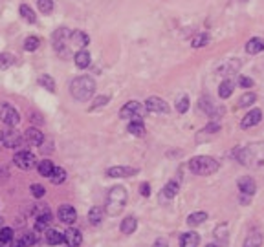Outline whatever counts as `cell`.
Wrapping results in <instances>:
<instances>
[{"instance_id":"6da1fadb","label":"cell","mask_w":264,"mask_h":247,"mask_svg":"<svg viewBox=\"0 0 264 247\" xmlns=\"http://www.w3.org/2000/svg\"><path fill=\"white\" fill-rule=\"evenodd\" d=\"M96 92V81L88 76H81V77H76L74 81L70 82V94L72 97L79 102H85V101H90L92 96Z\"/></svg>"},{"instance_id":"7a4b0ae2","label":"cell","mask_w":264,"mask_h":247,"mask_svg":"<svg viewBox=\"0 0 264 247\" xmlns=\"http://www.w3.org/2000/svg\"><path fill=\"white\" fill-rule=\"evenodd\" d=\"M127 198H129L127 188L121 187V185H116V187H112L110 190H108V194H107L105 212H107L108 216L119 214V212L125 209V205H127Z\"/></svg>"},{"instance_id":"3957f363","label":"cell","mask_w":264,"mask_h":247,"mask_svg":"<svg viewBox=\"0 0 264 247\" xmlns=\"http://www.w3.org/2000/svg\"><path fill=\"white\" fill-rule=\"evenodd\" d=\"M220 168V163L211 156H196L189 160V170L196 176H211Z\"/></svg>"},{"instance_id":"277c9868","label":"cell","mask_w":264,"mask_h":247,"mask_svg":"<svg viewBox=\"0 0 264 247\" xmlns=\"http://www.w3.org/2000/svg\"><path fill=\"white\" fill-rule=\"evenodd\" d=\"M70 35H72V30L68 28H59L55 30L54 35H52V44H54V50L57 52L59 55L63 57H68L70 55Z\"/></svg>"},{"instance_id":"5b68a950","label":"cell","mask_w":264,"mask_h":247,"mask_svg":"<svg viewBox=\"0 0 264 247\" xmlns=\"http://www.w3.org/2000/svg\"><path fill=\"white\" fill-rule=\"evenodd\" d=\"M0 121L8 126H17L21 123V116L15 106H11L10 102H2L0 104Z\"/></svg>"},{"instance_id":"8992f818","label":"cell","mask_w":264,"mask_h":247,"mask_svg":"<svg viewBox=\"0 0 264 247\" xmlns=\"http://www.w3.org/2000/svg\"><path fill=\"white\" fill-rule=\"evenodd\" d=\"M145 106L138 101H129L127 104H123V108L119 110L121 119H141L145 116Z\"/></svg>"},{"instance_id":"52a82bcc","label":"cell","mask_w":264,"mask_h":247,"mask_svg":"<svg viewBox=\"0 0 264 247\" xmlns=\"http://www.w3.org/2000/svg\"><path fill=\"white\" fill-rule=\"evenodd\" d=\"M0 143L6 146V148H19L22 145V136L17 132L13 126H10L8 130H2L0 132Z\"/></svg>"},{"instance_id":"ba28073f","label":"cell","mask_w":264,"mask_h":247,"mask_svg":"<svg viewBox=\"0 0 264 247\" xmlns=\"http://www.w3.org/2000/svg\"><path fill=\"white\" fill-rule=\"evenodd\" d=\"M13 162H15V165L19 166V168H22V170H32L33 166L37 165V158H35V154L30 150H21L13 156Z\"/></svg>"},{"instance_id":"9c48e42d","label":"cell","mask_w":264,"mask_h":247,"mask_svg":"<svg viewBox=\"0 0 264 247\" xmlns=\"http://www.w3.org/2000/svg\"><path fill=\"white\" fill-rule=\"evenodd\" d=\"M143 106H145L147 112H152V114H169V110H171L167 102L163 101L162 97H156V96L149 97Z\"/></svg>"},{"instance_id":"30bf717a","label":"cell","mask_w":264,"mask_h":247,"mask_svg":"<svg viewBox=\"0 0 264 247\" xmlns=\"http://www.w3.org/2000/svg\"><path fill=\"white\" fill-rule=\"evenodd\" d=\"M240 66H242V62L238 59H227L216 66V74H218V76H224V77H229V76H233V74H237V72L240 70Z\"/></svg>"},{"instance_id":"8fae6325","label":"cell","mask_w":264,"mask_h":247,"mask_svg":"<svg viewBox=\"0 0 264 247\" xmlns=\"http://www.w3.org/2000/svg\"><path fill=\"white\" fill-rule=\"evenodd\" d=\"M138 168L136 166H110L107 168V176L108 178H130V176H136L138 174Z\"/></svg>"},{"instance_id":"7c38bea8","label":"cell","mask_w":264,"mask_h":247,"mask_svg":"<svg viewBox=\"0 0 264 247\" xmlns=\"http://www.w3.org/2000/svg\"><path fill=\"white\" fill-rule=\"evenodd\" d=\"M57 216H59V220L63 222V224H66V226H72L74 222L77 220V210L72 207V205L65 204L61 205L59 210H57Z\"/></svg>"},{"instance_id":"4fadbf2b","label":"cell","mask_w":264,"mask_h":247,"mask_svg":"<svg viewBox=\"0 0 264 247\" xmlns=\"http://www.w3.org/2000/svg\"><path fill=\"white\" fill-rule=\"evenodd\" d=\"M88 42H90V37H88L85 32H79V30H76V32H72L70 35V48L72 50H85V46H88Z\"/></svg>"},{"instance_id":"5bb4252c","label":"cell","mask_w":264,"mask_h":247,"mask_svg":"<svg viewBox=\"0 0 264 247\" xmlns=\"http://www.w3.org/2000/svg\"><path fill=\"white\" fill-rule=\"evenodd\" d=\"M37 222H35V231H46L48 226L52 224V212H50L48 207H41L37 214H35Z\"/></svg>"},{"instance_id":"9a60e30c","label":"cell","mask_w":264,"mask_h":247,"mask_svg":"<svg viewBox=\"0 0 264 247\" xmlns=\"http://www.w3.org/2000/svg\"><path fill=\"white\" fill-rule=\"evenodd\" d=\"M237 187L240 190V194H248V196H253L257 192V182H255L251 176H242L238 178Z\"/></svg>"},{"instance_id":"2e32d148","label":"cell","mask_w":264,"mask_h":247,"mask_svg":"<svg viewBox=\"0 0 264 247\" xmlns=\"http://www.w3.org/2000/svg\"><path fill=\"white\" fill-rule=\"evenodd\" d=\"M260 119H262V110L253 108V110H249V112L242 118L240 126H242L244 130H248V128H251V126H255V124H259Z\"/></svg>"},{"instance_id":"e0dca14e","label":"cell","mask_w":264,"mask_h":247,"mask_svg":"<svg viewBox=\"0 0 264 247\" xmlns=\"http://www.w3.org/2000/svg\"><path fill=\"white\" fill-rule=\"evenodd\" d=\"M24 138H26L28 143L33 146H41L44 143V134L39 128H35V126H28Z\"/></svg>"},{"instance_id":"ac0fdd59","label":"cell","mask_w":264,"mask_h":247,"mask_svg":"<svg viewBox=\"0 0 264 247\" xmlns=\"http://www.w3.org/2000/svg\"><path fill=\"white\" fill-rule=\"evenodd\" d=\"M262 242H264V234L259 229H253V231L248 232V236L244 240L242 247H262Z\"/></svg>"},{"instance_id":"d6986e66","label":"cell","mask_w":264,"mask_h":247,"mask_svg":"<svg viewBox=\"0 0 264 247\" xmlns=\"http://www.w3.org/2000/svg\"><path fill=\"white\" fill-rule=\"evenodd\" d=\"M65 244L68 247H79L83 244V234L77 229H68L65 231Z\"/></svg>"},{"instance_id":"ffe728a7","label":"cell","mask_w":264,"mask_h":247,"mask_svg":"<svg viewBox=\"0 0 264 247\" xmlns=\"http://www.w3.org/2000/svg\"><path fill=\"white\" fill-rule=\"evenodd\" d=\"M44 238H46L48 246H61V244L65 242V232L57 231V229H46L44 231Z\"/></svg>"},{"instance_id":"44dd1931","label":"cell","mask_w":264,"mask_h":247,"mask_svg":"<svg viewBox=\"0 0 264 247\" xmlns=\"http://www.w3.org/2000/svg\"><path fill=\"white\" fill-rule=\"evenodd\" d=\"M200 244V234L194 231L183 232L180 236V247H198Z\"/></svg>"},{"instance_id":"7402d4cb","label":"cell","mask_w":264,"mask_h":247,"mask_svg":"<svg viewBox=\"0 0 264 247\" xmlns=\"http://www.w3.org/2000/svg\"><path fill=\"white\" fill-rule=\"evenodd\" d=\"M90 54H88L87 50H79V52H76V55H74V62H76V66L79 68V70H85V68H88L90 66Z\"/></svg>"},{"instance_id":"603a6c76","label":"cell","mask_w":264,"mask_h":247,"mask_svg":"<svg viewBox=\"0 0 264 247\" xmlns=\"http://www.w3.org/2000/svg\"><path fill=\"white\" fill-rule=\"evenodd\" d=\"M246 52H248L249 55H257V54H260V52H264V40L259 37L249 38L248 42H246Z\"/></svg>"},{"instance_id":"cb8c5ba5","label":"cell","mask_w":264,"mask_h":247,"mask_svg":"<svg viewBox=\"0 0 264 247\" xmlns=\"http://www.w3.org/2000/svg\"><path fill=\"white\" fill-rule=\"evenodd\" d=\"M119 229H121V232H123V234H132V232L138 229V220H136L134 216H127V218H123V220H121V226H119Z\"/></svg>"},{"instance_id":"d4e9b609","label":"cell","mask_w":264,"mask_h":247,"mask_svg":"<svg viewBox=\"0 0 264 247\" xmlns=\"http://www.w3.org/2000/svg\"><path fill=\"white\" fill-rule=\"evenodd\" d=\"M103 216H105V209L103 207H92L90 210H88V224L90 226H99L103 222Z\"/></svg>"},{"instance_id":"484cf974","label":"cell","mask_w":264,"mask_h":247,"mask_svg":"<svg viewBox=\"0 0 264 247\" xmlns=\"http://www.w3.org/2000/svg\"><path fill=\"white\" fill-rule=\"evenodd\" d=\"M205 220H207V212H204V210H196V212H191V214L187 216V226L189 227L202 226Z\"/></svg>"},{"instance_id":"4316f807","label":"cell","mask_w":264,"mask_h":247,"mask_svg":"<svg viewBox=\"0 0 264 247\" xmlns=\"http://www.w3.org/2000/svg\"><path fill=\"white\" fill-rule=\"evenodd\" d=\"M178 194V182L171 180V182L165 183V187L162 188V194H160V198H165V200H173L174 196Z\"/></svg>"},{"instance_id":"83f0119b","label":"cell","mask_w":264,"mask_h":247,"mask_svg":"<svg viewBox=\"0 0 264 247\" xmlns=\"http://www.w3.org/2000/svg\"><path fill=\"white\" fill-rule=\"evenodd\" d=\"M233 90H235V82L231 79H226L218 86V96H220V99H227V97H231Z\"/></svg>"},{"instance_id":"f1b7e54d","label":"cell","mask_w":264,"mask_h":247,"mask_svg":"<svg viewBox=\"0 0 264 247\" xmlns=\"http://www.w3.org/2000/svg\"><path fill=\"white\" fill-rule=\"evenodd\" d=\"M19 13H21L22 18H24L26 22H30V24H35V22H37V15H35V11L32 10V6L21 4V8H19Z\"/></svg>"},{"instance_id":"f546056e","label":"cell","mask_w":264,"mask_h":247,"mask_svg":"<svg viewBox=\"0 0 264 247\" xmlns=\"http://www.w3.org/2000/svg\"><path fill=\"white\" fill-rule=\"evenodd\" d=\"M127 130H129V134L138 136V138H140V136L145 134V124H143V121H141V119H132Z\"/></svg>"},{"instance_id":"4dcf8cb0","label":"cell","mask_w":264,"mask_h":247,"mask_svg":"<svg viewBox=\"0 0 264 247\" xmlns=\"http://www.w3.org/2000/svg\"><path fill=\"white\" fill-rule=\"evenodd\" d=\"M54 163L50 162V160H43V162L39 163L37 165V170H39V174L43 178H50L52 176V172H54Z\"/></svg>"},{"instance_id":"1f68e13d","label":"cell","mask_w":264,"mask_h":247,"mask_svg":"<svg viewBox=\"0 0 264 247\" xmlns=\"http://www.w3.org/2000/svg\"><path fill=\"white\" fill-rule=\"evenodd\" d=\"M255 101H257V96H255L253 92H249V94H244V96L238 99V102L235 104V108H248V106H251Z\"/></svg>"},{"instance_id":"d6a6232c","label":"cell","mask_w":264,"mask_h":247,"mask_svg":"<svg viewBox=\"0 0 264 247\" xmlns=\"http://www.w3.org/2000/svg\"><path fill=\"white\" fill-rule=\"evenodd\" d=\"M50 180H52V183H54V185H61V183H65L66 170L63 168V166H55L54 172H52V176H50Z\"/></svg>"},{"instance_id":"836d02e7","label":"cell","mask_w":264,"mask_h":247,"mask_svg":"<svg viewBox=\"0 0 264 247\" xmlns=\"http://www.w3.org/2000/svg\"><path fill=\"white\" fill-rule=\"evenodd\" d=\"M207 44H209V35H207V33H198V35H194L193 40H191V46L196 50L204 48Z\"/></svg>"},{"instance_id":"e575fe53","label":"cell","mask_w":264,"mask_h":247,"mask_svg":"<svg viewBox=\"0 0 264 247\" xmlns=\"http://www.w3.org/2000/svg\"><path fill=\"white\" fill-rule=\"evenodd\" d=\"M215 238L220 242V246L224 247L226 246V242H227V226L226 224H222V226H218L215 229Z\"/></svg>"},{"instance_id":"d590c367","label":"cell","mask_w":264,"mask_h":247,"mask_svg":"<svg viewBox=\"0 0 264 247\" xmlns=\"http://www.w3.org/2000/svg\"><path fill=\"white\" fill-rule=\"evenodd\" d=\"M11 240H13V229H11V227L0 229V247L11 244Z\"/></svg>"},{"instance_id":"8d00e7d4","label":"cell","mask_w":264,"mask_h":247,"mask_svg":"<svg viewBox=\"0 0 264 247\" xmlns=\"http://www.w3.org/2000/svg\"><path fill=\"white\" fill-rule=\"evenodd\" d=\"M39 46H41V38L35 37V35H30V37H26V40H24V50H26V52H35Z\"/></svg>"},{"instance_id":"74e56055","label":"cell","mask_w":264,"mask_h":247,"mask_svg":"<svg viewBox=\"0 0 264 247\" xmlns=\"http://www.w3.org/2000/svg\"><path fill=\"white\" fill-rule=\"evenodd\" d=\"M15 62V57L11 54H0V70H8Z\"/></svg>"},{"instance_id":"f35d334b","label":"cell","mask_w":264,"mask_h":247,"mask_svg":"<svg viewBox=\"0 0 264 247\" xmlns=\"http://www.w3.org/2000/svg\"><path fill=\"white\" fill-rule=\"evenodd\" d=\"M39 84L43 86V88H46L48 92H55V81L50 76H46V74L39 77Z\"/></svg>"},{"instance_id":"ab89813d","label":"cell","mask_w":264,"mask_h":247,"mask_svg":"<svg viewBox=\"0 0 264 247\" xmlns=\"http://www.w3.org/2000/svg\"><path fill=\"white\" fill-rule=\"evenodd\" d=\"M37 6L41 13H44V15H50L54 11V0H37Z\"/></svg>"},{"instance_id":"60d3db41","label":"cell","mask_w":264,"mask_h":247,"mask_svg":"<svg viewBox=\"0 0 264 247\" xmlns=\"http://www.w3.org/2000/svg\"><path fill=\"white\" fill-rule=\"evenodd\" d=\"M189 104H191V101H189L187 96L180 97V101H176V112L178 114H185L189 110Z\"/></svg>"},{"instance_id":"b9f144b4","label":"cell","mask_w":264,"mask_h":247,"mask_svg":"<svg viewBox=\"0 0 264 247\" xmlns=\"http://www.w3.org/2000/svg\"><path fill=\"white\" fill-rule=\"evenodd\" d=\"M218 130H220V123H216V121H213V123H209L207 126H204V128H202V134L213 136V134H216Z\"/></svg>"},{"instance_id":"7bdbcfd3","label":"cell","mask_w":264,"mask_h":247,"mask_svg":"<svg viewBox=\"0 0 264 247\" xmlns=\"http://www.w3.org/2000/svg\"><path fill=\"white\" fill-rule=\"evenodd\" d=\"M30 190H32V194L35 198H43L44 194H46V188L43 185H39V183H33L32 187H30Z\"/></svg>"},{"instance_id":"ee69618b","label":"cell","mask_w":264,"mask_h":247,"mask_svg":"<svg viewBox=\"0 0 264 247\" xmlns=\"http://www.w3.org/2000/svg\"><path fill=\"white\" fill-rule=\"evenodd\" d=\"M21 240L26 244L28 247H33L35 244H37V236H35V232H26V234H24Z\"/></svg>"},{"instance_id":"f6af8a7d","label":"cell","mask_w":264,"mask_h":247,"mask_svg":"<svg viewBox=\"0 0 264 247\" xmlns=\"http://www.w3.org/2000/svg\"><path fill=\"white\" fill-rule=\"evenodd\" d=\"M238 86H240V88H251V86H253V79H251V77H246V76H240L238 77Z\"/></svg>"},{"instance_id":"bcb514c9","label":"cell","mask_w":264,"mask_h":247,"mask_svg":"<svg viewBox=\"0 0 264 247\" xmlns=\"http://www.w3.org/2000/svg\"><path fill=\"white\" fill-rule=\"evenodd\" d=\"M108 99H110L108 96H99L96 99V102H94V104L90 106V110H96V108H99V106H105V104L108 102Z\"/></svg>"},{"instance_id":"7dc6e473","label":"cell","mask_w":264,"mask_h":247,"mask_svg":"<svg viewBox=\"0 0 264 247\" xmlns=\"http://www.w3.org/2000/svg\"><path fill=\"white\" fill-rule=\"evenodd\" d=\"M140 194L141 196H145V198H149V196H151V185H149V183H141Z\"/></svg>"},{"instance_id":"c3c4849f","label":"cell","mask_w":264,"mask_h":247,"mask_svg":"<svg viewBox=\"0 0 264 247\" xmlns=\"http://www.w3.org/2000/svg\"><path fill=\"white\" fill-rule=\"evenodd\" d=\"M238 202H240L242 205H249L251 204V196H248V194H240V196H238Z\"/></svg>"},{"instance_id":"681fc988","label":"cell","mask_w":264,"mask_h":247,"mask_svg":"<svg viewBox=\"0 0 264 247\" xmlns=\"http://www.w3.org/2000/svg\"><path fill=\"white\" fill-rule=\"evenodd\" d=\"M152 247H169V242L165 240V238H158L156 242H154V246Z\"/></svg>"},{"instance_id":"f907efd6","label":"cell","mask_w":264,"mask_h":247,"mask_svg":"<svg viewBox=\"0 0 264 247\" xmlns=\"http://www.w3.org/2000/svg\"><path fill=\"white\" fill-rule=\"evenodd\" d=\"M13 247H28V246H26V244H24V242H22V240H19V242H17Z\"/></svg>"},{"instance_id":"816d5d0a","label":"cell","mask_w":264,"mask_h":247,"mask_svg":"<svg viewBox=\"0 0 264 247\" xmlns=\"http://www.w3.org/2000/svg\"><path fill=\"white\" fill-rule=\"evenodd\" d=\"M205 247H222V246H216V244H209V246H205Z\"/></svg>"}]
</instances>
